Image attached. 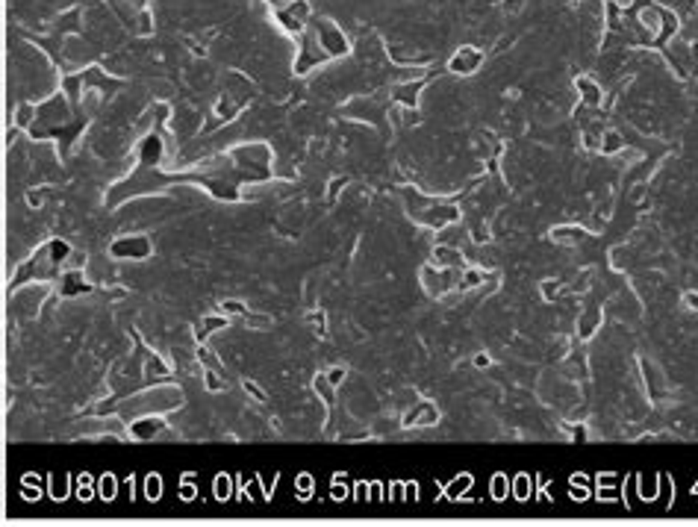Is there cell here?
<instances>
[{"label": "cell", "instance_id": "52a82bcc", "mask_svg": "<svg viewBox=\"0 0 698 527\" xmlns=\"http://www.w3.org/2000/svg\"><path fill=\"white\" fill-rule=\"evenodd\" d=\"M578 86H581V89H583V95H586V101H590V103H598V89H595V86H592V83H586V80H581Z\"/></svg>", "mask_w": 698, "mask_h": 527}, {"label": "cell", "instance_id": "277c9868", "mask_svg": "<svg viewBox=\"0 0 698 527\" xmlns=\"http://www.w3.org/2000/svg\"><path fill=\"white\" fill-rule=\"evenodd\" d=\"M113 250H115L118 257H148V254H151V245H148V239L136 236V239H121V241H115Z\"/></svg>", "mask_w": 698, "mask_h": 527}, {"label": "cell", "instance_id": "7a4b0ae2", "mask_svg": "<svg viewBox=\"0 0 698 527\" xmlns=\"http://www.w3.org/2000/svg\"><path fill=\"white\" fill-rule=\"evenodd\" d=\"M313 30H316V36H318V41H321V48H324L327 57H339V53L348 50L345 36H342V32L330 24V21H318Z\"/></svg>", "mask_w": 698, "mask_h": 527}, {"label": "cell", "instance_id": "9c48e42d", "mask_svg": "<svg viewBox=\"0 0 698 527\" xmlns=\"http://www.w3.org/2000/svg\"><path fill=\"white\" fill-rule=\"evenodd\" d=\"M224 310H227V312H236V315H239V312H245V306H242V304H236V301H227V304H224Z\"/></svg>", "mask_w": 698, "mask_h": 527}, {"label": "cell", "instance_id": "3957f363", "mask_svg": "<svg viewBox=\"0 0 698 527\" xmlns=\"http://www.w3.org/2000/svg\"><path fill=\"white\" fill-rule=\"evenodd\" d=\"M307 18H309V6L304 3V0H292V3L286 6L283 12H280V21H283V27H286V30H292V32L304 30Z\"/></svg>", "mask_w": 698, "mask_h": 527}, {"label": "cell", "instance_id": "6da1fadb", "mask_svg": "<svg viewBox=\"0 0 698 527\" xmlns=\"http://www.w3.org/2000/svg\"><path fill=\"white\" fill-rule=\"evenodd\" d=\"M180 392L174 389H157V392H148L142 398L130 401V410L133 412H162V410H174L180 404Z\"/></svg>", "mask_w": 698, "mask_h": 527}, {"label": "cell", "instance_id": "8992f818", "mask_svg": "<svg viewBox=\"0 0 698 527\" xmlns=\"http://www.w3.org/2000/svg\"><path fill=\"white\" fill-rule=\"evenodd\" d=\"M159 421H153V419H148V421H142L139 427H136V430H133V433H136V436H142V439H148V436H153V433H157L159 430Z\"/></svg>", "mask_w": 698, "mask_h": 527}, {"label": "cell", "instance_id": "5b68a950", "mask_svg": "<svg viewBox=\"0 0 698 527\" xmlns=\"http://www.w3.org/2000/svg\"><path fill=\"white\" fill-rule=\"evenodd\" d=\"M481 65V53H474V50H460L457 57H454V62H451V68L457 71V74H469V71H474Z\"/></svg>", "mask_w": 698, "mask_h": 527}, {"label": "cell", "instance_id": "ba28073f", "mask_svg": "<svg viewBox=\"0 0 698 527\" xmlns=\"http://www.w3.org/2000/svg\"><path fill=\"white\" fill-rule=\"evenodd\" d=\"M159 492H162V486H159V477H148V498H153V501H157V498H159Z\"/></svg>", "mask_w": 698, "mask_h": 527}]
</instances>
